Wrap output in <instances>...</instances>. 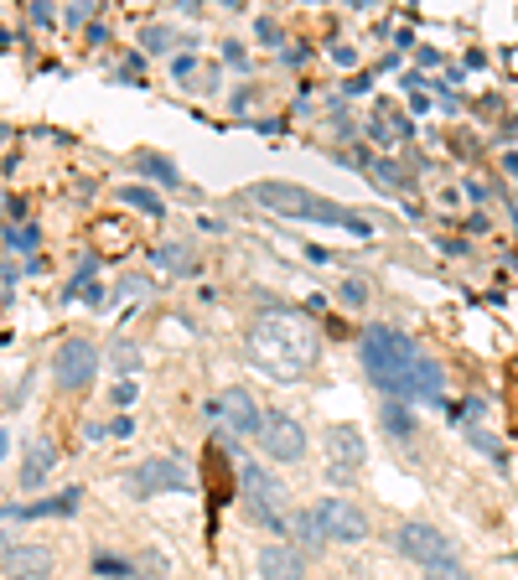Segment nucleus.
<instances>
[{
  "mask_svg": "<svg viewBox=\"0 0 518 580\" xmlns=\"http://www.w3.org/2000/svg\"><path fill=\"white\" fill-rule=\"evenodd\" d=\"M358 358L368 368V378L389 399H399V405H435L441 399V368H435V358H425L395 326H368L358 337Z\"/></svg>",
  "mask_w": 518,
  "mask_h": 580,
  "instance_id": "1",
  "label": "nucleus"
},
{
  "mask_svg": "<svg viewBox=\"0 0 518 580\" xmlns=\"http://www.w3.org/2000/svg\"><path fill=\"white\" fill-rule=\"evenodd\" d=\"M316 326L306 316H295V311H270V316H259L249 326V337H244V353L255 363L259 374L280 378V384H295V378L311 374V363H316Z\"/></svg>",
  "mask_w": 518,
  "mask_h": 580,
  "instance_id": "2",
  "label": "nucleus"
},
{
  "mask_svg": "<svg viewBox=\"0 0 518 580\" xmlns=\"http://www.w3.org/2000/svg\"><path fill=\"white\" fill-rule=\"evenodd\" d=\"M244 197H249V203H259V207H270V213H280V218L337 223V228H347V234H368V223H363L358 213H347L343 203H332V197H322V192L295 187V182H255Z\"/></svg>",
  "mask_w": 518,
  "mask_h": 580,
  "instance_id": "3",
  "label": "nucleus"
},
{
  "mask_svg": "<svg viewBox=\"0 0 518 580\" xmlns=\"http://www.w3.org/2000/svg\"><path fill=\"white\" fill-rule=\"evenodd\" d=\"M239 493H244V503H249V518L270 524V529L285 524V487H280V477H270L259 461H244L239 466Z\"/></svg>",
  "mask_w": 518,
  "mask_h": 580,
  "instance_id": "4",
  "label": "nucleus"
},
{
  "mask_svg": "<svg viewBox=\"0 0 518 580\" xmlns=\"http://www.w3.org/2000/svg\"><path fill=\"white\" fill-rule=\"evenodd\" d=\"M395 549L404 555V560H414L420 570H431V565H446L456 560V549H451V539L435 524H420V518H410V524H399L395 529Z\"/></svg>",
  "mask_w": 518,
  "mask_h": 580,
  "instance_id": "5",
  "label": "nucleus"
},
{
  "mask_svg": "<svg viewBox=\"0 0 518 580\" xmlns=\"http://www.w3.org/2000/svg\"><path fill=\"white\" fill-rule=\"evenodd\" d=\"M99 374V347L88 337H68L57 347V358H52V378H57V389H88Z\"/></svg>",
  "mask_w": 518,
  "mask_h": 580,
  "instance_id": "6",
  "label": "nucleus"
},
{
  "mask_svg": "<svg viewBox=\"0 0 518 580\" xmlns=\"http://www.w3.org/2000/svg\"><path fill=\"white\" fill-rule=\"evenodd\" d=\"M316 524H322V534H327L332 545H363L368 539V518L347 497H322L316 503Z\"/></svg>",
  "mask_w": 518,
  "mask_h": 580,
  "instance_id": "7",
  "label": "nucleus"
},
{
  "mask_svg": "<svg viewBox=\"0 0 518 580\" xmlns=\"http://www.w3.org/2000/svg\"><path fill=\"white\" fill-rule=\"evenodd\" d=\"M259 445H265L270 461H301L306 457V430H301V420H291V415L270 410L265 426H259Z\"/></svg>",
  "mask_w": 518,
  "mask_h": 580,
  "instance_id": "8",
  "label": "nucleus"
},
{
  "mask_svg": "<svg viewBox=\"0 0 518 580\" xmlns=\"http://www.w3.org/2000/svg\"><path fill=\"white\" fill-rule=\"evenodd\" d=\"M125 487L136 497H151V493H182L187 487V466L182 461H140L136 472L125 477Z\"/></svg>",
  "mask_w": 518,
  "mask_h": 580,
  "instance_id": "9",
  "label": "nucleus"
},
{
  "mask_svg": "<svg viewBox=\"0 0 518 580\" xmlns=\"http://www.w3.org/2000/svg\"><path fill=\"white\" fill-rule=\"evenodd\" d=\"M327 457H332V477L343 482L347 472H358V461L368 457V445H363V436L353 426H332L327 430Z\"/></svg>",
  "mask_w": 518,
  "mask_h": 580,
  "instance_id": "10",
  "label": "nucleus"
},
{
  "mask_svg": "<svg viewBox=\"0 0 518 580\" xmlns=\"http://www.w3.org/2000/svg\"><path fill=\"white\" fill-rule=\"evenodd\" d=\"M78 503H84V493L68 487V493L42 497V503H17V508H6V513H0V524H17V518H21V524H26V518H73Z\"/></svg>",
  "mask_w": 518,
  "mask_h": 580,
  "instance_id": "11",
  "label": "nucleus"
},
{
  "mask_svg": "<svg viewBox=\"0 0 518 580\" xmlns=\"http://www.w3.org/2000/svg\"><path fill=\"white\" fill-rule=\"evenodd\" d=\"M259 576L265 580H306V555L291 545H259Z\"/></svg>",
  "mask_w": 518,
  "mask_h": 580,
  "instance_id": "12",
  "label": "nucleus"
},
{
  "mask_svg": "<svg viewBox=\"0 0 518 580\" xmlns=\"http://www.w3.org/2000/svg\"><path fill=\"white\" fill-rule=\"evenodd\" d=\"M0 570L11 580H42V576H52V549L47 545H17L0 560Z\"/></svg>",
  "mask_w": 518,
  "mask_h": 580,
  "instance_id": "13",
  "label": "nucleus"
},
{
  "mask_svg": "<svg viewBox=\"0 0 518 580\" xmlns=\"http://www.w3.org/2000/svg\"><path fill=\"white\" fill-rule=\"evenodd\" d=\"M218 410L228 415V430H239V436H259V426H265V410L255 405L249 389H228L224 399H218Z\"/></svg>",
  "mask_w": 518,
  "mask_h": 580,
  "instance_id": "14",
  "label": "nucleus"
},
{
  "mask_svg": "<svg viewBox=\"0 0 518 580\" xmlns=\"http://www.w3.org/2000/svg\"><path fill=\"white\" fill-rule=\"evenodd\" d=\"M52 461H57V445L52 441H36L32 451H26V466H21V487H42L52 472Z\"/></svg>",
  "mask_w": 518,
  "mask_h": 580,
  "instance_id": "15",
  "label": "nucleus"
},
{
  "mask_svg": "<svg viewBox=\"0 0 518 580\" xmlns=\"http://www.w3.org/2000/svg\"><path fill=\"white\" fill-rule=\"evenodd\" d=\"M120 203H125V207H140L145 218H161V213H166V203H161V192L140 187V182H130V187H120Z\"/></svg>",
  "mask_w": 518,
  "mask_h": 580,
  "instance_id": "16",
  "label": "nucleus"
},
{
  "mask_svg": "<svg viewBox=\"0 0 518 580\" xmlns=\"http://www.w3.org/2000/svg\"><path fill=\"white\" fill-rule=\"evenodd\" d=\"M151 259H155V265H161L166 275H192V255L182 249V244H161Z\"/></svg>",
  "mask_w": 518,
  "mask_h": 580,
  "instance_id": "17",
  "label": "nucleus"
},
{
  "mask_svg": "<svg viewBox=\"0 0 518 580\" xmlns=\"http://www.w3.org/2000/svg\"><path fill=\"white\" fill-rule=\"evenodd\" d=\"M384 430H389V436H399V441H410V436H414V420H410V410H404L399 399H389V405H384Z\"/></svg>",
  "mask_w": 518,
  "mask_h": 580,
  "instance_id": "18",
  "label": "nucleus"
},
{
  "mask_svg": "<svg viewBox=\"0 0 518 580\" xmlns=\"http://www.w3.org/2000/svg\"><path fill=\"white\" fill-rule=\"evenodd\" d=\"M176 42H182V36H176L172 26H161V21H155V26H145V32H140V47H145V52H172Z\"/></svg>",
  "mask_w": 518,
  "mask_h": 580,
  "instance_id": "19",
  "label": "nucleus"
},
{
  "mask_svg": "<svg viewBox=\"0 0 518 580\" xmlns=\"http://www.w3.org/2000/svg\"><path fill=\"white\" fill-rule=\"evenodd\" d=\"M140 171H151L161 187H176V167L166 161V155H140Z\"/></svg>",
  "mask_w": 518,
  "mask_h": 580,
  "instance_id": "20",
  "label": "nucleus"
},
{
  "mask_svg": "<svg viewBox=\"0 0 518 580\" xmlns=\"http://www.w3.org/2000/svg\"><path fill=\"white\" fill-rule=\"evenodd\" d=\"M337 301H343V307H368V280H353V275H347L343 280V290H337Z\"/></svg>",
  "mask_w": 518,
  "mask_h": 580,
  "instance_id": "21",
  "label": "nucleus"
},
{
  "mask_svg": "<svg viewBox=\"0 0 518 580\" xmlns=\"http://www.w3.org/2000/svg\"><path fill=\"white\" fill-rule=\"evenodd\" d=\"M295 534L301 539H311V545H322L327 534H322V524H316V513H295Z\"/></svg>",
  "mask_w": 518,
  "mask_h": 580,
  "instance_id": "22",
  "label": "nucleus"
},
{
  "mask_svg": "<svg viewBox=\"0 0 518 580\" xmlns=\"http://www.w3.org/2000/svg\"><path fill=\"white\" fill-rule=\"evenodd\" d=\"M466 436H472V445H477V451H487V457H493V461H503V445H498V436H487L483 426H472V430H466Z\"/></svg>",
  "mask_w": 518,
  "mask_h": 580,
  "instance_id": "23",
  "label": "nucleus"
},
{
  "mask_svg": "<svg viewBox=\"0 0 518 580\" xmlns=\"http://www.w3.org/2000/svg\"><path fill=\"white\" fill-rule=\"evenodd\" d=\"M425 580H472V576H466L456 560H446V565H431V570H425Z\"/></svg>",
  "mask_w": 518,
  "mask_h": 580,
  "instance_id": "24",
  "label": "nucleus"
},
{
  "mask_svg": "<svg viewBox=\"0 0 518 580\" xmlns=\"http://www.w3.org/2000/svg\"><path fill=\"white\" fill-rule=\"evenodd\" d=\"M140 290H151V280H145V275H125V280H120V296H130V301H136Z\"/></svg>",
  "mask_w": 518,
  "mask_h": 580,
  "instance_id": "25",
  "label": "nucleus"
},
{
  "mask_svg": "<svg viewBox=\"0 0 518 580\" xmlns=\"http://www.w3.org/2000/svg\"><path fill=\"white\" fill-rule=\"evenodd\" d=\"M115 358L130 368V363H140V347H136V342H120V347H115Z\"/></svg>",
  "mask_w": 518,
  "mask_h": 580,
  "instance_id": "26",
  "label": "nucleus"
},
{
  "mask_svg": "<svg viewBox=\"0 0 518 580\" xmlns=\"http://www.w3.org/2000/svg\"><path fill=\"white\" fill-rule=\"evenodd\" d=\"M11 549H17V545H11V534L0 529V560H6V555H11Z\"/></svg>",
  "mask_w": 518,
  "mask_h": 580,
  "instance_id": "27",
  "label": "nucleus"
},
{
  "mask_svg": "<svg viewBox=\"0 0 518 580\" xmlns=\"http://www.w3.org/2000/svg\"><path fill=\"white\" fill-rule=\"evenodd\" d=\"M6 445H11V441H6V430H0V457H6Z\"/></svg>",
  "mask_w": 518,
  "mask_h": 580,
  "instance_id": "28",
  "label": "nucleus"
}]
</instances>
